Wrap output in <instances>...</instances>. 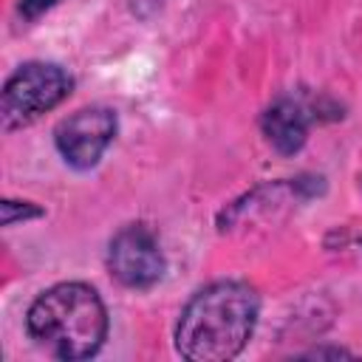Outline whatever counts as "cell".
I'll return each mask as SVG.
<instances>
[{
  "label": "cell",
  "instance_id": "cell-6",
  "mask_svg": "<svg viewBox=\"0 0 362 362\" xmlns=\"http://www.w3.org/2000/svg\"><path fill=\"white\" fill-rule=\"evenodd\" d=\"M260 130L266 136V141L283 153V156H294L303 150L305 139H308V113L297 99L280 96L277 102H272L263 116H260Z\"/></svg>",
  "mask_w": 362,
  "mask_h": 362
},
{
  "label": "cell",
  "instance_id": "cell-4",
  "mask_svg": "<svg viewBox=\"0 0 362 362\" xmlns=\"http://www.w3.org/2000/svg\"><path fill=\"white\" fill-rule=\"evenodd\" d=\"M164 252L147 223L122 226L107 243V269L127 288H150L164 277Z\"/></svg>",
  "mask_w": 362,
  "mask_h": 362
},
{
  "label": "cell",
  "instance_id": "cell-1",
  "mask_svg": "<svg viewBox=\"0 0 362 362\" xmlns=\"http://www.w3.org/2000/svg\"><path fill=\"white\" fill-rule=\"evenodd\" d=\"M260 300L243 280L204 286L184 305L175 325V348L192 362H223L238 356L255 334Z\"/></svg>",
  "mask_w": 362,
  "mask_h": 362
},
{
  "label": "cell",
  "instance_id": "cell-2",
  "mask_svg": "<svg viewBox=\"0 0 362 362\" xmlns=\"http://www.w3.org/2000/svg\"><path fill=\"white\" fill-rule=\"evenodd\" d=\"M28 337L57 359H88L107 337V308L88 283H57L28 308Z\"/></svg>",
  "mask_w": 362,
  "mask_h": 362
},
{
  "label": "cell",
  "instance_id": "cell-7",
  "mask_svg": "<svg viewBox=\"0 0 362 362\" xmlns=\"http://www.w3.org/2000/svg\"><path fill=\"white\" fill-rule=\"evenodd\" d=\"M51 6H57V0H20V14L25 20H37L40 14H45Z\"/></svg>",
  "mask_w": 362,
  "mask_h": 362
},
{
  "label": "cell",
  "instance_id": "cell-5",
  "mask_svg": "<svg viewBox=\"0 0 362 362\" xmlns=\"http://www.w3.org/2000/svg\"><path fill=\"white\" fill-rule=\"evenodd\" d=\"M113 136H116V113L110 107L90 105L74 110L57 124L54 144L74 170H90L99 164Z\"/></svg>",
  "mask_w": 362,
  "mask_h": 362
},
{
  "label": "cell",
  "instance_id": "cell-3",
  "mask_svg": "<svg viewBox=\"0 0 362 362\" xmlns=\"http://www.w3.org/2000/svg\"><path fill=\"white\" fill-rule=\"evenodd\" d=\"M74 88L71 74L57 62H23L3 85L0 124L6 133L28 127L42 113L68 99Z\"/></svg>",
  "mask_w": 362,
  "mask_h": 362
}]
</instances>
